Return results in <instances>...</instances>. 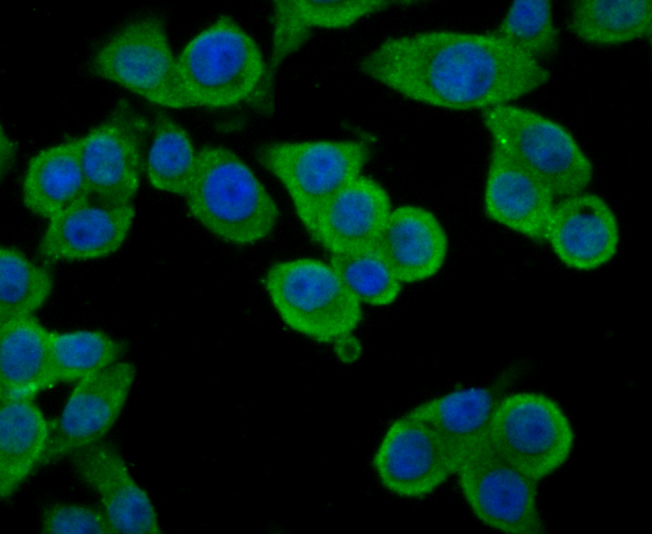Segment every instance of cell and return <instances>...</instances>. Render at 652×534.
I'll return each mask as SVG.
<instances>
[{"instance_id":"8","label":"cell","mask_w":652,"mask_h":534,"mask_svg":"<svg viewBox=\"0 0 652 534\" xmlns=\"http://www.w3.org/2000/svg\"><path fill=\"white\" fill-rule=\"evenodd\" d=\"M461 493L474 516L505 534H545L538 506V481L492 444L488 435L467 449L457 469Z\"/></svg>"},{"instance_id":"20","label":"cell","mask_w":652,"mask_h":534,"mask_svg":"<svg viewBox=\"0 0 652 534\" xmlns=\"http://www.w3.org/2000/svg\"><path fill=\"white\" fill-rule=\"evenodd\" d=\"M50 332L35 315L0 325V400L34 399L56 385Z\"/></svg>"},{"instance_id":"32","label":"cell","mask_w":652,"mask_h":534,"mask_svg":"<svg viewBox=\"0 0 652 534\" xmlns=\"http://www.w3.org/2000/svg\"><path fill=\"white\" fill-rule=\"evenodd\" d=\"M5 142L1 144V173L7 172L13 165L15 160V146L14 143L8 138L2 139Z\"/></svg>"},{"instance_id":"6","label":"cell","mask_w":652,"mask_h":534,"mask_svg":"<svg viewBox=\"0 0 652 534\" xmlns=\"http://www.w3.org/2000/svg\"><path fill=\"white\" fill-rule=\"evenodd\" d=\"M492 142L538 175L555 198L584 192L594 167L572 133L529 108L505 104L483 111Z\"/></svg>"},{"instance_id":"19","label":"cell","mask_w":652,"mask_h":534,"mask_svg":"<svg viewBox=\"0 0 652 534\" xmlns=\"http://www.w3.org/2000/svg\"><path fill=\"white\" fill-rule=\"evenodd\" d=\"M513 375L492 384L460 388L425 401L406 414L432 428L458 462L463 453L488 435L501 400L508 394Z\"/></svg>"},{"instance_id":"3","label":"cell","mask_w":652,"mask_h":534,"mask_svg":"<svg viewBox=\"0 0 652 534\" xmlns=\"http://www.w3.org/2000/svg\"><path fill=\"white\" fill-rule=\"evenodd\" d=\"M370 157V146L361 140L271 142L256 151L260 165L286 190L314 242L323 209L361 175Z\"/></svg>"},{"instance_id":"17","label":"cell","mask_w":652,"mask_h":534,"mask_svg":"<svg viewBox=\"0 0 652 534\" xmlns=\"http://www.w3.org/2000/svg\"><path fill=\"white\" fill-rule=\"evenodd\" d=\"M374 246L401 283L436 275L447 257L448 238L438 218L417 205H401L391 213Z\"/></svg>"},{"instance_id":"23","label":"cell","mask_w":652,"mask_h":534,"mask_svg":"<svg viewBox=\"0 0 652 534\" xmlns=\"http://www.w3.org/2000/svg\"><path fill=\"white\" fill-rule=\"evenodd\" d=\"M570 32L596 46H616L652 34L651 0H577L567 21Z\"/></svg>"},{"instance_id":"28","label":"cell","mask_w":652,"mask_h":534,"mask_svg":"<svg viewBox=\"0 0 652 534\" xmlns=\"http://www.w3.org/2000/svg\"><path fill=\"white\" fill-rule=\"evenodd\" d=\"M492 33L540 62L559 49V30L548 0L513 1Z\"/></svg>"},{"instance_id":"31","label":"cell","mask_w":652,"mask_h":534,"mask_svg":"<svg viewBox=\"0 0 652 534\" xmlns=\"http://www.w3.org/2000/svg\"><path fill=\"white\" fill-rule=\"evenodd\" d=\"M41 530L46 534L115 533L103 510L69 503H55L45 507Z\"/></svg>"},{"instance_id":"15","label":"cell","mask_w":652,"mask_h":534,"mask_svg":"<svg viewBox=\"0 0 652 534\" xmlns=\"http://www.w3.org/2000/svg\"><path fill=\"white\" fill-rule=\"evenodd\" d=\"M546 241L564 265L591 271L616 255L619 224L601 196L584 191L562 198L554 205Z\"/></svg>"},{"instance_id":"24","label":"cell","mask_w":652,"mask_h":534,"mask_svg":"<svg viewBox=\"0 0 652 534\" xmlns=\"http://www.w3.org/2000/svg\"><path fill=\"white\" fill-rule=\"evenodd\" d=\"M198 161L188 132L165 113H157L145 169L150 185L159 191L185 196Z\"/></svg>"},{"instance_id":"25","label":"cell","mask_w":652,"mask_h":534,"mask_svg":"<svg viewBox=\"0 0 652 534\" xmlns=\"http://www.w3.org/2000/svg\"><path fill=\"white\" fill-rule=\"evenodd\" d=\"M52 273L13 246L0 248V325L32 316L50 298Z\"/></svg>"},{"instance_id":"27","label":"cell","mask_w":652,"mask_h":534,"mask_svg":"<svg viewBox=\"0 0 652 534\" xmlns=\"http://www.w3.org/2000/svg\"><path fill=\"white\" fill-rule=\"evenodd\" d=\"M329 263L361 304L388 306L400 294L402 283L374 245L331 253Z\"/></svg>"},{"instance_id":"11","label":"cell","mask_w":652,"mask_h":534,"mask_svg":"<svg viewBox=\"0 0 652 534\" xmlns=\"http://www.w3.org/2000/svg\"><path fill=\"white\" fill-rule=\"evenodd\" d=\"M135 376V366L119 360L78 381L50 428L41 465L100 442L117 422Z\"/></svg>"},{"instance_id":"4","label":"cell","mask_w":652,"mask_h":534,"mask_svg":"<svg viewBox=\"0 0 652 534\" xmlns=\"http://www.w3.org/2000/svg\"><path fill=\"white\" fill-rule=\"evenodd\" d=\"M263 285L281 320L314 341L338 340L361 321V303L330 263L308 257L279 261L268 268Z\"/></svg>"},{"instance_id":"12","label":"cell","mask_w":652,"mask_h":534,"mask_svg":"<svg viewBox=\"0 0 652 534\" xmlns=\"http://www.w3.org/2000/svg\"><path fill=\"white\" fill-rule=\"evenodd\" d=\"M458 460L443 439L406 413L386 429L373 457L382 486L403 498H423L455 475Z\"/></svg>"},{"instance_id":"30","label":"cell","mask_w":652,"mask_h":534,"mask_svg":"<svg viewBox=\"0 0 652 534\" xmlns=\"http://www.w3.org/2000/svg\"><path fill=\"white\" fill-rule=\"evenodd\" d=\"M302 20L313 30L347 28L360 19L409 1H293Z\"/></svg>"},{"instance_id":"21","label":"cell","mask_w":652,"mask_h":534,"mask_svg":"<svg viewBox=\"0 0 652 534\" xmlns=\"http://www.w3.org/2000/svg\"><path fill=\"white\" fill-rule=\"evenodd\" d=\"M90 195L80 138L44 148L28 162L22 200L33 214L49 220Z\"/></svg>"},{"instance_id":"10","label":"cell","mask_w":652,"mask_h":534,"mask_svg":"<svg viewBox=\"0 0 652 534\" xmlns=\"http://www.w3.org/2000/svg\"><path fill=\"white\" fill-rule=\"evenodd\" d=\"M144 118L124 100L81 141V162L91 195L116 204L132 203L143 168Z\"/></svg>"},{"instance_id":"18","label":"cell","mask_w":652,"mask_h":534,"mask_svg":"<svg viewBox=\"0 0 652 534\" xmlns=\"http://www.w3.org/2000/svg\"><path fill=\"white\" fill-rule=\"evenodd\" d=\"M387 191L375 179L360 175L325 206L315 242L330 253L372 246L391 213Z\"/></svg>"},{"instance_id":"5","label":"cell","mask_w":652,"mask_h":534,"mask_svg":"<svg viewBox=\"0 0 652 534\" xmlns=\"http://www.w3.org/2000/svg\"><path fill=\"white\" fill-rule=\"evenodd\" d=\"M177 60L195 107L208 108L248 102L266 65L256 41L228 15L217 17L191 38Z\"/></svg>"},{"instance_id":"2","label":"cell","mask_w":652,"mask_h":534,"mask_svg":"<svg viewBox=\"0 0 652 534\" xmlns=\"http://www.w3.org/2000/svg\"><path fill=\"white\" fill-rule=\"evenodd\" d=\"M189 215L219 239L255 244L268 237L279 208L250 167L231 149L207 145L185 194Z\"/></svg>"},{"instance_id":"13","label":"cell","mask_w":652,"mask_h":534,"mask_svg":"<svg viewBox=\"0 0 652 534\" xmlns=\"http://www.w3.org/2000/svg\"><path fill=\"white\" fill-rule=\"evenodd\" d=\"M135 214L132 203L116 204L90 195L48 220L38 252L51 262L105 258L122 247Z\"/></svg>"},{"instance_id":"26","label":"cell","mask_w":652,"mask_h":534,"mask_svg":"<svg viewBox=\"0 0 652 534\" xmlns=\"http://www.w3.org/2000/svg\"><path fill=\"white\" fill-rule=\"evenodd\" d=\"M53 376L56 384L78 382L118 362L126 344L101 330L50 332Z\"/></svg>"},{"instance_id":"16","label":"cell","mask_w":652,"mask_h":534,"mask_svg":"<svg viewBox=\"0 0 652 534\" xmlns=\"http://www.w3.org/2000/svg\"><path fill=\"white\" fill-rule=\"evenodd\" d=\"M71 457L80 480L98 495L115 533H161L149 495L135 481L116 448L100 441Z\"/></svg>"},{"instance_id":"9","label":"cell","mask_w":652,"mask_h":534,"mask_svg":"<svg viewBox=\"0 0 652 534\" xmlns=\"http://www.w3.org/2000/svg\"><path fill=\"white\" fill-rule=\"evenodd\" d=\"M496 449L540 482L570 458L573 425L550 396L533 391L508 393L497 407L488 432Z\"/></svg>"},{"instance_id":"7","label":"cell","mask_w":652,"mask_h":534,"mask_svg":"<svg viewBox=\"0 0 652 534\" xmlns=\"http://www.w3.org/2000/svg\"><path fill=\"white\" fill-rule=\"evenodd\" d=\"M89 69L154 104L195 107L159 16L145 15L120 27L96 50Z\"/></svg>"},{"instance_id":"1","label":"cell","mask_w":652,"mask_h":534,"mask_svg":"<svg viewBox=\"0 0 652 534\" xmlns=\"http://www.w3.org/2000/svg\"><path fill=\"white\" fill-rule=\"evenodd\" d=\"M359 69L407 99L453 111L511 104L551 78L540 61L494 33L451 30L387 38Z\"/></svg>"},{"instance_id":"22","label":"cell","mask_w":652,"mask_h":534,"mask_svg":"<svg viewBox=\"0 0 652 534\" xmlns=\"http://www.w3.org/2000/svg\"><path fill=\"white\" fill-rule=\"evenodd\" d=\"M0 402V498L7 499L41 465L51 426L33 399Z\"/></svg>"},{"instance_id":"29","label":"cell","mask_w":652,"mask_h":534,"mask_svg":"<svg viewBox=\"0 0 652 534\" xmlns=\"http://www.w3.org/2000/svg\"><path fill=\"white\" fill-rule=\"evenodd\" d=\"M272 49L263 78L247 103L262 114L274 109L276 74L287 57L310 38L312 29L298 15L293 1H275L272 12Z\"/></svg>"},{"instance_id":"14","label":"cell","mask_w":652,"mask_h":534,"mask_svg":"<svg viewBox=\"0 0 652 534\" xmlns=\"http://www.w3.org/2000/svg\"><path fill=\"white\" fill-rule=\"evenodd\" d=\"M554 199L538 175L492 142L484 189L489 219L542 243L547 239Z\"/></svg>"}]
</instances>
